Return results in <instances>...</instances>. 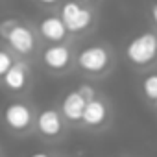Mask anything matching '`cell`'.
Segmentation results:
<instances>
[{"label": "cell", "instance_id": "obj_1", "mask_svg": "<svg viewBox=\"0 0 157 157\" xmlns=\"http://www.w3.org/2000/svg\"><path fill=\"white\" fill-rule=\"evenodd\" d=\"M2 120H4L6 128L11 133L26 135L28 131L33 129L35 113H33V107L28 102H24V100H11V102H8L4 105Z\"/></svg>", "mask_w": 157, "mask_h": 157}, {"label": "cell", "instance_id": "obj_2", "mask_svg": "<svg viewBox=\"0 0 157 157\" xmlns=\"http://www.w3.org/2000/svg\"><path fill=\"white\" fill-rule=\"evenodd\" d=\"M4 43H6V48L17 56V57H30L35 50H37V33L35 30L26 24V22H17L10 32L8 35L4 37Z\"/></svg>", "mask_w": 157, "mask_h": 157}, {"label": "cell", "instance_id": "obj_3", "mask_svg": "<svg viewBox=\"0 0 157 157\" xmlns=\"http://www.w3.org/2000/svg\"><path fill=\"white\" fill-rule=\"evenodd\" d=\"M126 57L133 65H150L157 57V35L153 32H142L133 37L126 46Z\"/></svg>", "mask_w": 157, "mask_h": 157}, {"label": "cell", "instance_id": "obj_4", "mask_svg": "<svg viewBox=\"0 0 157 157\" xmlns=\"http://www.w3.org/2000/svg\"><path fill=\"white\" fill-rule=\"evenodd\" d=\"M59 19L68 33H82L93 24V11L78 0H67L61 4Z\"/></svg>", "mask_w": 157, "mask_h": 157}, {"label": "cell", "instance_id": "obj_5", "mask_svg": "<svg viewBox=\"0 0 157 157\" xmlns=\"http://www.w3.org/2000/svg\"><path fill=\"white\" fill-rule=\"evenodd\" d=\"M111 56L109 50L102 44H89L85 48H82L76 56V65L80 70L87 72V74H100L109 67Z\"/></svg>", "mask_w": 157, "mask_h": 157}, {"label": "cell", "instance_id": "obj_6", "mask_svg": "<svg viewBox=\"0 0 157 157\" xmlns=\"http://www.w3.org/2000/svg\"><path fill=\"white\" fill-rule=\"evenodd\" d=\"M33 129L43 139H48V140L57 139L65 129V120H63L59 109L46 107V109L39 111V115L35 117V122H33Z\"/></svg>", "mask_w": 157, "mask_h": 157}, {"label": "cell", "instance_id": "obj_7", "mask_svg": "<svg viewBox=\"0 0 157 157\" xmlns=\"http://www.w3.org/2000/svg\"><path fill=\"white\" fill-rule=\"evenodd\" d=\"M2 87L11 94H24L30 87V67L24 59H15L13 67L0 80Z\"/></svg>", "mask_w": 157, "mask_h": 157}, {"label": "cell", "instance_id": "obj_8", "mask_svg": "<svg viewBox=\"0 0 157 157\" xmlns=\"http://www.w3.org/2000/svg\"><path fill=\"white\" fill-rule=\"evenodd\" d=\"M41 61H43V65L48 70H52V72H63L72 63V50L65 43L48 44L41 52Z\"/></svg>", "mask_w": 157, "mask_h": 157}, {"label": "cell", "instance_id": "obj_9", "mask_svg": "<svg viewBox=\"0 0 157 157\" xmlns=\"http://www.w3.org/2000/svg\"><path fill=\"white\" fill-rule=\"evenodd\" d=\"M37 33H39L41 39L48 41L50 44L63 43L68 35L65 24L59 19V15H44L37 24Z\"/></svg>", "mask_w": 157, "mask_h": 157}, {"label": "cell", "instance_id": "obj_10", "mask_svg": "<svg viewBox=\"0 0 157 157\" xmlns=\"http://www.w3.org/2000/svg\"><path fill=\"white\" fill-rule=\"evenodd\" d=\"M85 100L78 94V91H68L63 100H61V107H59V113L63 117V120H68L72 124L76 122H82V115H83V109H85Z\"/></svg>", "mask_w": 157, "mask_h": 157}, {"label": "cell", "instance_id": "obj_11", "mask_svg": "<svg viewBox=\"0 0 157 157\" xmlns=\"http://www.w3.org/2000/svg\"><path fill=\"white\" fill-rule=\"evenodd\" d=\"M107 118V107L102 100L94 98L91 102L85 104V109H83V115H82V122L89 128H98L105 122Z\"/></svg>", "mask_w": 157, "mask_h": 157}, {"label": "cell", "instance_id": "obj_12", "mask_svg": "<svg viewBox=\"0 0 157 157\" xmlns=\"http://www.w3.org/2000/svg\"><path fill=\"white\" fill-rule=\"evenodd\" d=\"M142 93L148 100H151V102L157 100V72L148 74L142 80Z\"/></svg>", "mask_w": 157, "mask_h": 157}, {"label": "cell", "instance_id": "obj_13", "mask_svg": "<svg viewBox=\"0 0 157 157\" xmlns=\"http://www.w3.org/2000/svg\"><path fill=\"white\" fill-rule=\"evenodd\" d=\"M13 63H15V56L8 48H0V80H2V76L13 67Z\"/></svg>", "mask_w": 157, "mask_h": 157}, {"label": "cell", "instance_id": "obj_14", "mask_svg": "<svg viewBox=\"0 0 157 157\" xmlns=\"http://www.w3.org/2000/svg\"><path fill=\"white\" fill-rule=\"evenodd\" d=\"M76 91H78V94H80L85 102H91V100H94V98H96V91H94V87H93V85H89V83L80 85Z\"/></svg>", "mask_w": 157, "mask_h": 157}, {"label": "cell", "instance_id": "obj_15", "mask_svg": "<svg viewBox=\"0 0 157 157\" xmlns=\"http://www.w3.org/2000/svg\"><path fill=\"white\" fill-rule=\"evenodd\" d=\"M17 22H19L17 19H4V21H0V37L4 39V37L8 35V32H10Z\"/></svg>", "mask_w": 157, "mask_h": 157}, {"label": "cell", "instance_id": "obj_16", "mask_svg": "<svg viewBox=\"0 0 157 157\" xmlns=\"http://www.w3.org/2000/svg\"><path fill=\"white\" fill-rule=\"evenodd\" d=\"M150 15H151V19H153V22L157 24V0L151 4V10H150Z\"/></svg>", "mask_w": 157, "mask_h": 157}, {"label": "cell", "instance_id": "obj_17", "mask_svg": "<svg viewBox=\"0 0 157 157\" xmlns=\"http://www.w3.org/2000/svg\"><path fill=\"white\" fill-rule=\"evenodd\" d=\"M37 2H39L41 6H44V8H50V6H56L59 0H37Z\"/></svg>", "mask_w": 157, "mask_h": 157}, {"label": "cell", "instance_id": "obj_18", "mask_svg": "<svg viewBox=\"0 0 157 157\" xmlns=\"http://www.w3.org/2000/svg\"><path fill=\"white\" fill-rule=\"evenodd\" d=\"M30 157H50L46 151H35V153H32Z\"/></svg>", "mask_w": 157, "mask_h": 157}, {"label": "cell", "instance_id": "obj_19", "mask_svg": "<svg viewBox=\"0 0 157 157\" xmlns=\"http://www.w3.org/2000/svg\"><path fill=\"white\" fill-rule=\"evenodd\" d=\"M153 104H155V107H157V100H155V102H153Z\"/></svg>", "mask_w": 157, "mask_h": 157}]
</instances>
